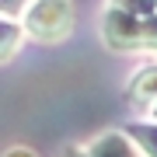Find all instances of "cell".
Wrapping results in <instances>:
<instances>
[{"instance_id":"1","label":"cell","mask_w":157,"mask_h":157,"mask_svg":"<svg viewBox=\"0 0 157 157\" xmlns=\"http://www.w3.org/2000/svg\"><path fill=\"white\" fill-rule=\"evenodd\" d=\"M73 28V7L70 0H35L25 14V35L39 42H59Z\"/></svg>"},{"instance_id":"2","label":"cell","mask_w":157,"mask_h":157,"mask_svg":"<svg viewBox=\"0 0 157 157\" xmlns=\"http://www.w3.org/2000/svg\"><path fill=\"white\" fill-rule=\"evenodd\" d=\"M87 157H140V150L126 133H105L87 147Z\"/></svg>"},{"instance_id":"3","label":"cell","mask_w":157,"mask_h":157,"mask_svg":"<svg viewBox=\"0 0 157 157\" xmlns=\"http://www.w3.org/2000/svg\"><path fill=\"white\" fill-rule=\"evenodd\" d=\"M129 101L133 105H157V67H147V70H140L133 77V84H129Z\"/></svg>"},{"instance_id":"4","label":"cell","mask_w":157,"mask_h":157,"mask_svg":"<svg viewBox=\"0 0 157 157\" xmlns=\"http://www.w3.org/2000/svg\"><path fill=\"white\" fill-rule=\"evenodd\" d=\"M126 136L136 143V150L147 157H157V122H129Z\"/></svg>"},{"instance_id":"5","label":"cell","mask_w":157,"mask_h":157,"mask_svg":"<svg viewBox=\"0 0 157 157\" xmlns=\"http://www.w3.org/2000/svg\"><path fill=\"white\" fill-rule=\"evenodd\" d=\"M112 4L136 17H157V0H112Z\"/></svg>"},{"instance_id":"6","label":"cell","mask_w":157,"mask_h":157,"mask_svg":"<svg viewBox=\"0 0 157 157\" xmlns=\"http://www.w3.org/2000/svg\"><path fill=\"white\" fill-rule=\"evenodd\" d=\"M32 4H35V0H4V21H17V17H25Z\"/></svg>"},{"instance_id":"7","label":"cell","mask_w":157,"mask_h":157,"mask_svg":"<svg viewBox=\"0 0 157 157\" xmlns=\"http://www.w3.org/2000/svg\"><path fill=\"white\" fill-rule=\"evenodd\" d=\"M63 157H87V150H77V147H70V150L63 154Z\"/></svg>"},{"instance_id":"8","label":"cell","mask_w":157,"mask_h":157,"mask_svg":"<svg viewBox=\"0 0 157 157\" xmlns=\"http://www.w3.org/2000/svg\"><path fill=\"white\" fill-rule=\"evenodd\" d=\"M7 157H32V154H25V150H14V154H7Z\"/></svg>"},{"instance_id":"9","label":"cell","mask_w":157,"mask_h":157,"mask_svg":"<svg viewBox=\"0 0 157 157\" xmlns=\"http://www.w3.org/2000/svg\"><path fill=\"white\" fill-rule=\"evenodd\" d=\"M150 112H154V115H157V105H154V108H150Z\"/></svg>"}]
</instances>
